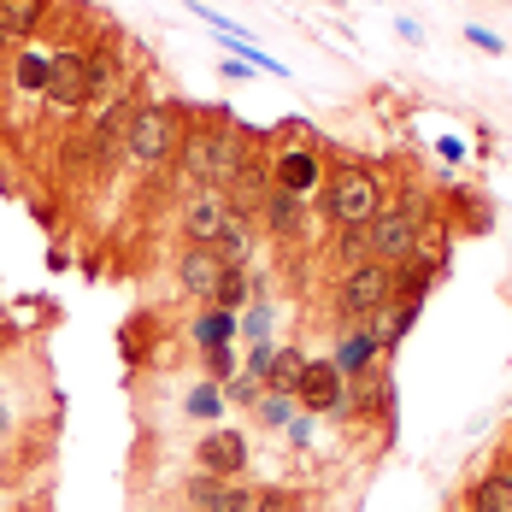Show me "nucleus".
Returning a JSON list of instances; mask_svg holds the SVG:
<instances>
[{
    "mask_svg": "<svg viewBox=\"0 0 512 512\" xmlns=\"http://www.w3.org/2000/svg\"><path fill=\"white\" fill-rule=\"evenodd\" d=\"M324 212L342 224V230H365L377 212H383V177L359 159H342L330 177H324Z\"/></svg>",
    "mask_w": 512,
    "mask_h": 512,
    "instance_id": "f257e3e1",
    "label": "nucleus"
},
{
    "mask_svg": "<svg viewBox=\"0 0 512 512\" xmlns=\"http://www.w3.org/2000/svg\"><path fill=\"white\" fill-rule=\"evenodd\" d=\"M248 159H254L248 130L218 124V130H195V136H189V154H183V165H189V177H195V183H206V189H224V183H230Z\"/></svg>",
    "mask_w": 512,
    "mask_h": 512,
    "instance_id": "f03ea898",
    "label": "nucleus"
},
{
    "mask_svg": "<svg viewBox=\"0 0 512 512\" xmlns=\"http://www.w3.org/2000/svg\"><path fill=\"white\" fill-rule=\"evenodd\" d=\"M124 148H130L136 165H165V159L183 148V112H177V106H159V101L130 106V118H124Z\"/></svg>",
    "mask_w": 512,
    "mask_h": 512,
    "instance_id": "7ed1b4c3",
    "label": "nucleus"
},
{
    "mask_svg": "<svg viewBox=\"0 0 512 512\" xmlns=\"http://www.w3.org/2000/svg\"><path fill=\"white\" fill-rule=\"evenodd\" d=\"M106 89V59H89V53H53L48 59V95L53 106H65V112H77V106H89L95 95Z\"/></svg>",
    "mask_w": 512,
    "mask_h": 512,
    "instance_id": "20e7f679",
    "label": "nucleus"
},
{
    "mask_svg": "<svg viewBox=\"0 0 512 512\" xmlns=\"http://www.w3.org/2000/svg\"><path fill=\"white\" fill-rule=\"evenodd\" d=\"M395 307V265L383 259H365L342 277V312L348 318H377V312Z\"/></svg>",
    "mask_w": 512,
    "mask_h": 512,
    "instance_id": "39448f33",
    "label": "nucleus"
},
{
    "mask_svg": "<svg viewBox=\"0 0 512 512\" xmlns=\"http://www.w3.org/2000/svg\"><path fill=\"white\" fill-rule=\"evenodd\" d=\"M418 212H377L371 224H365V236H371V259H383V265H407L418 254Z\"/></svg>",
    "mask_w": 512,
    "mask_h": 512,
    "instance_id": "423d86ee",
    "label": "nucleus"
},
{
    "mask_svg": "<svg viewBox=\"0 0 512 512\" xmlns=\"http://www.w3.org/2000/svg\"><path fill=\"white\" fill-rule=\"evenodd\" d=\"M224 218H230V195L201 183V189L183 201V236H189V248H212L218 230H224Z\"/></svg>",
    "mask_w": 512,
    "mask_h": 512,
    "instance_id": "0eeeda50",
    "label": "nucleus"
},
{
    "mask_svg": "<svg viewBox=\"0 0 512 512\" xmlns=\"http://www.w3.org/2000/svg\"><path fill=\"white\" fill-rule=\"evenodd\" d=\"M342 365L336 359H307V371H301V383H295V395L307 401L312 412H336L342 407Z\"/></svg>",
    "mask_w": 512,
    "mask_h": 512,
    "instance_id": "6e6552de",
    "label": "nucleus"
},
{
    "mask_svg": "<svg viewBox=\"0 0 512 512\" xmlns=\"http://www.w3.org/2000/svg\"><path fill=\"white\" fill-rule=\"evenodd\" d=\"M195 465H206L212 477H242V465H248L242 430H206L201 448H195Z\"/></svg>",
    "mask_w": 512,
    "mask_h": 512,
    "instance_id": "1a4fd4ad",
    "label": "nucleus"
},
{
    "mask_svg": "<svg viewBox=\"0 0 512 512\" xmlns=\"http://www.w3.org/2000/svg\"><path fill=\"white\" fill-rule=\"evenodd\" d=\"M318 183H324V165H318V154H307V148H289V154L271 165V189H283V195H295V201H307Z\"/></svg>",
    "mask_w": 512,
    "mask_h": 512,
    "instance_id": "9d476101",
    "label": "nucleus"
},
{
    "mask_svg": "<svg viewBox=\"0 0 512 512\" xmlns=\"http://www.w3.org/2000/svg\"><path fill=\"white\" fill-rule=\"evenodd\" d=\"M224 271H230V265L218 259V248H189V254H183V265H177L183 289H189L195 301H206V307H212V289L224 283Z\"/></svg>",
    "mask_w": 512,
    "mask_h": 512,
    "instance_id": "9b49d317",
    "label": "nucleus"
},
{
    "mask_svg": "<svg viewBox=\"0 0 512 512\" xmlns=\"http://www.w3.org/2000/svg\"><path fill=\"white\" fill-rule=\"evenodd\" d=\"M224 195H230V206H236V212H248V218H254L259 206H265V195H271V171H265L259 159H248V165L224 183Z\"/></svg>",
    "mask_w": 512,
    "mask_h": 512,
    "instance_id": "f8f14e48",
    "label": "nucleus"
},
{
    "mask_svg": "<svg viewBox=\"0 0 512 512\" xmlns=\"http://www.w3.org/2000/svg\"><path fill=\"white\" fill-rule=\"evenodd\" d=\"M212 248H218V259H224V265H242V259H248V248H254V218L230 206V218H224V230H218V242H212Z\"/></svg>",
    "mask_w": 512,
    "mask_h": 512,
    "instance_id": "ddd939ff",
    "label": "nucleus"
},
{
    "mask_svg": "<svg viewBox=\"0 0 512 512\" xmlns=\"http://www.w3.org/2000/svg\"><path fill=\"white\" fill-rule=\"evenodd\" d=\"M377 354H383V348L371 342V330H348L342 348H336V365H342V377H371Z\"/></svg>",
    "mask_w": 512,
    "mask_h": 512,
    "instance_id": "4468645a",
    "label": "nucleus"
},
{
    "mask_svg": "<svg viewBox=\"0 0 512 512\" xmlns=\"http://www.w3.org/2000/svg\"><path fill=\"white\" fill-rule=\"evenodd\" d=\"M430 283H436V265H430V259H424V265H418V259L395 265V301H401V307H418V301L430 295Z\"/></svg>",
    "mask_w": 512,
    "mask_h": 512,
    "instance_id": "2eb2a0df",
    "label": "nucleus"
},
{
    "mask_svg": "<svg viewBox=\"0 0 512 512\" xmlns=\"http://www.w3.org/2000/svg\"><path fill=\"white\" fill-rule=\"evenodd\" d=\"M471 512H512V471H489L471 489Z\"/></svg>",
    "mask_w": 512,
    "mask_h": 512,
    "instance_id": "dca6fc26",
    "label": "nucleus"
},
{
    "mask_svg": "<svg viewBox=\"0 0 512 512\" xmlns=\"http://www.w3.org/2000/svg\"><path fill=\"white\" fill-rule=\"evenodd\" d=\"M42 18H48V0H0V24H6V36H36Z\"/></svg>",
    "mask_w": 512,
    "mask_h": 512,
    "instance_id": "f3484780",
    "label": "nucleus"
},
{
    "mask_svg": "<svg viewBox=\"0 0 512 512\" xmlns=\"http://www.w3.org/2000/svg\"><path fill=\"white\" fill-rule=\"evenodd\" d=\"M412 318H418V307H401V301H395L389 312H377L365 330H371V342H377V348H395V342L412 330Z\"/></svg>",
    "mask_w": 512,
    "mask_h": 512,
    "instance_id": "a211bd4d",
    "label": "nucleus"
},
{
    "mask_svg": "<svg viewBox=\"0 0 512 512\" xmlns=\"http://www.w3.org/2000/svg\"><path fill=\"white\" fill-rule=\"evenodd\" d=\"M195 342H201V348H230V342H236V312L206 307L201 318H195Z\"/></svg>",
    "mask_w": 512,
    "mask_h": 512,
    "instance_id": "6ab92c4d",
    "label": "nucleus"
},
{
    "mask_svg": "<svg viewBox=\"0 0 512 512\" xmlns=\"http://www.w3.org/2000/svg\"><path fill=\"white\" fill-rule=\"evenodd\" d=\"M248 295H254V277H248L242 265H230V271H224V283L212 289V307H218V312H242V307H248Z\"/></svg>",
    "mask_w": 512,
    "mask_h": 512,
    "instance_id": "aec40b11",
    "label": "nucleus"
},
{
    "mask_svg": "<svg viewBox=\"0 0 512 512\" xmlns=\"http://www.w3.org/2000/svg\"><path fill=\"white\" fill-rule=\"evenodd\" d=\"M301 371H307V354H295V348H283V354L271 359V371H265V389H271V395H295V383H301Z\"/></svg>",
    "mask_w": 512,
    "mask_h": 512,
    "instance_id": "412c9836",
    "label": "nucleus"
},
{
    "mask_svg": "<svg viewBox=\"0 0 512 512\" xmlns=\"http://www.w3.org/2000/svg\"><path fill=\"white\" fill-rule=\"evenodd\" d=\"M259 212H265V224H271L277 236H295V230H301V201H295V195H283V189H271Z\"/></svg>",
    "mask_w": 512,
    "mask_h": 512,
    "instance_id": "4be33fe9",
    "label": "nucleus"
},
{
    "mask_svg": "<svg viewBox=\"0 0 512 512\" xmlns=\"http://www.w3.org/2000/svg\"><path fill=\"white\" fill-rule=\"evenodd\" d=\"M224 483H236V477H212V471H201V477H189V507L212 512V501L224 495Z\"/></svg>",
    "mask_w": 512,
    "mask_h": 512,
    "instance_id": "5701e85b",
    "label": "nucleus"
},
{
    "mask_svg": "<svg viewBox=\"0 0 512 512\" xmlns=\"http://www.w3.org/2000/svg\"><path fill=\"white\" fill-rule=\"evenodd\" d=\"M236 330H242L248 342H271V301H254L248 318H236Z\"/></svg>",
    "mask_w": 512,
    "mask_h": 512,
    "instance_id": "b1692460",
    "label": "nucleus"
},
{
    "mask_svg": "<svg viewBox=\"0 0 512 512\" xmlns=\"http://www.w3.org/2000/svg\"><path fill=\"white\" fill-rule=\"evenodd\" d=\"M212 512H259V495L242 489V483H224V495L212 501Z\"/></svg>",
    "mask_w": 512,
    "mask_h": 512,
    "instance_id": "393cba45",
    "label": "nucleus"
},
{
    "mask_svg": "<svg viewBox=\"0 0 512 512\" xmlns=\"http://www.w3.org/2000/svg\"><path fill=\"white\" fill-rule=\"evenodd\" d=\"M18 89H48V59L42 53H24L18 59Z\"/></svg>",
    "mask_w": 512,
    "mask_h": 512,
    "instance_id": "a878e982",
    "label": "nucleus"
},
{
    "mask_svg": "<svg viewBox=\"0 0 512 512\" xmlns=\"http://www.w3.org/2000/svg\"><path fill=\"white\" fill-rule=\"evenodd\" d=\"M336 254L348 259V271H354V265L371 259V236H365V230H342V248H336Z\"/></svg>",
    "mask_w": 512,
    "mask_h": 512,
    "instance_id": "bb28decb",
    "label": "nucleus"
},
{
    "mask_svg": "<svg viewBox=\"0 0 512 512\" xmlns=\"http://www.w3.org/2000/svg\"><path fill=\"white\" fill-rule=\"evenodd\" d=\"M259 418L265 424H295V401L289 395H259Z\"/></svg>",
    "mask_w": 512,
    "mask_h": 512,
    "instance_id": "cd10ccee",
    "label": "nucleus"
},
{
    "mask_svg": "<svg viewBox=\"0 0 512 512\" xmlns=\"http://www.w3.org/2000/svg\"><path fill=\"white\" fill-rule=\"evenodd\" d=\"M218 407H224V395H218L212 383H201V389H189V412H195V418H218Z\"/></svg>",
    "mask_w": 512,
    "mask_h": 512,
    "instance_id": "c85d7f7f",
    "label": "nucleus"
},
{
    "mask_svg": "<svg viewBox=\"0 0 512 512\" xmlns=\"http://www.w3.org/2000/svg\"><path fill=\"white\" fill-rule=\"evenodd\" d=\"M465 42H471L477 53H489V59H501V53H507V42H501L495 30H483V24H465Z\"/></svg>",
    "mask_w": 512,
    "mask_h": 512,
    "instance_id": "c756f323",
    "label": "nucleus"
},
{
    "mask_svg": "<svg viewBox=\"0 0 512 512\" xmlns=\"http://www.w3.org/2000/svg\"><path fill=\"white\" fill-rule=\"evenodd\" d=\"M259 389H265L259 377H236V383H230L224 395H230V401H242V407H259Z\"/></svg>",
    "mask_w": 512,
    "mask_h": 512,
    "instance_id": "7c9ffc66",
    "label": "nucleus"
},
{
    "mask_svg": "<svg viewBox=\"0 0 512 512\" xmlns=\"http://www.w3.org/2000/svg\"><path fill=\"white\" fill-rule=\"evenodd\" d=\"M271 359H277V348H271V342H254V354H248V377H259V383H265Z\"/></svg>",
    "mask_w": 512,
    "mask_h": 512,
    "instance_id": "2f4dec72",
    "label": "nucleus"
},
{
    "mask_svg": "<svg viewBox=\"0 0 512 512\" xmlns=\"http://www.w3.org/2000/svg\"><path fill=\"white\" fill-rule=\"evenodd\" d=\"M230 365H236L230 348H206V371H212V377H230Z\"/></svg>",
    "mask_w": 512,
    "mask_h": 512,
    "instance_id": "473e14b6",
    "label": "nucleus"
},
{
    "mask_svg": "<svg viewBox=\"0 0 512 512\" xmlns=\"http://www.w3.org/2000/svg\"><path fill=\"white\" fill-rule=\"evenodd\" d=\"M224 77H230V83H248V77H254V65H248L242 53H230V59H224Z\"/></svg>",
    "mask_w": 512,
    "mask_h": 512,
    "instance_id": "72a5a7b5",
    "label": "nucleus"
},
{
    "mask_svg": "<svg viewBox=\"0 0 512 512\" xmlns=\"http://www.w3.org/2000/svg\"><path fill=\"white\" fill-rule=\"evenodd\" d=\"M436 154L448 159V165H460V159H465V142H460V136H442V142H436Z\"/></svg>",
    "mask_w": 512,
    "mask_h": 512,
    "instance_id": "f704fd0d",
    "label": "nucleus"
},
{
    "mask_svg": "<svg viewBox=\"0 0 512 512\" xmlns=\"http://www.w3.org/2000/svg\"><path fill=\"white\" fill-rule=\"evenodd\" d=\"M395 30H401L407 42H424V24H418V18H395Z\"/></svg>",
    "mask_w": 512,
    "mask_h": 512,
    "instance_id": "c9c22d12",
    "label": "nucleus"
},
{
    "mask_svg": "<svg viewBox=\"0 0 512 512\" xmlns=\"http://www.w3.org/2000/svg\"><path fill=\"white\" fill-rule=\"evenodd\" d=\"M6 42H12V36H6V24H0V53H6Z\"/></svg>",
    "mask_w": 512,
    "mask_h": 512,
    "instance_id": "e433bc0d",
    "label": "nucleus"
},
{
    "mask_svg": "<svg viewBox=\"0 0 512 512\" xmlns=\"http://www.w3.org/2000/svg\"><path fill=\"white\" fill-rule=\"evenodd\" d=\"M0 430H6V407H0Z\"/></svg>",
    "mask_w": 512,
    "mask_h": 512,
    "instance_id": "4c0bfd02",
    "label": "nucleus"
},
{
    "mask_svg": "<svg viewBox=\"0 0 512 512\" xmlns=\"http://www.w3.org/2000/svg\"><path fill=\"white\" fill-rule=\"evenodd\" d=\"M195 512H201V507H195Z\"/></svg>",
    "mask_w": 512,
    "mask_h": 512,
    "instance_id": "58836bf2",
    "label": "nucleus"
}]
</instances>
